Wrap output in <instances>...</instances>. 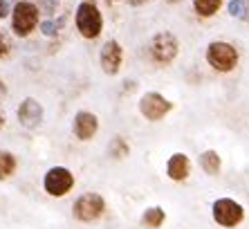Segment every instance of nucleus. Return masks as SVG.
<instances>
[{"label": "nucleus", "instance_id": "f257e3e1", "mask_svg": "<svg viewBox=\"0 0 249 229\" xmlns=\"http://www.w3.org/2000/svg\"><path fill=\"white\" fill-rule=\"evenodd\" d=\"M74 25L79 29V34L83 38L92 40L101 34L104 29V16H101V9L94 5L92 0H83L76 5V12H74Z\"/></svg>", "mask_w": 249, "mask_h": 229}, {"label": "nucleus", "instance_id": "f03ea898", "mask_svg": "<svg viewBox=\"0 0 249 229\" xmlns=\"http://www.w3.org/2000/svg\"><path fill=\"white\" fill-rule=\"evenodd\" d=\"M38 25V7L29 0H18L12 9V32L20 38L29 36Z\"/></svg>", "mask_w": 249, "mask_h": 229}, {"label": "nucleus", "instance_id": "7ed1b4c3", "mask_svg": "<svg viewBox=\"0 0 249 229\" xmlns=\"http://www.w3.org/2000/svg\"><path fill=\"white\" fill-rule=\"evenodd\" d=\"M207 63L218 72H231L238 65V50L227 40H213L207 45Z\"/></svg>", "mask_w": 249, "mask_h": 229}, {"label": "nucleus", "instance_id": "20e7f679", "mask_svg": "<svg viewBox=\"0 0 249 229\" xmlns=\"http://www.w3.org/2000/svg\"><path fill=\"white\" fill-rule=\"evenodd\" d=\"M106 213V200L101 198V193L88 191V193L79 195L72 205V216L79 223H94Z\"/></svg>", "mask_w": 249, "mask_h": 229}, {"label": "nucleus", "instance_id": "39448f33", "mask_svg": "<svg viewBox=\"0 0 249 229\" xmlns=\"http://www.w3.org/2000/svg\"><path fill=\"white\" fill-rule=\"evenodd\" d=\"M211 216L220 227L233 229L245 220V207L236 202L233 198H218L211 205Z\"/></svg>", "mask_w": 249, "mask_h": 229}, {"label": "nucleus", "instance_id": "423d86ee", "mask_svg": "<svg viewBox=\"0 0 249 229\" xmlns=\"http://www.w3.org/2000/svg\"><path fill=\"white\" fill-rule=\"evenodd\" d=\"M43 189L52 198H63L74 189V175L65 166H52L43 175Z\"/></svg>", "mask_w": 249, "mask_h": 229}, {"label": "nucleus", "instance_id": "0eeeda50", "mask_svg": "<svg viewBox=\"0 0 249 229\" xmlns=\"http://www.w3.org/2000/svg\"><path fill=\"white\" fill-rule=\"evenodd\" d=\"M180 54V40L171 32H157L151 40V57L160 65L173 63Z\"/></svg>", "mask_w": 249, "mask_h": 229}, {"label": "nucleus", "instance_id": "6e6552de", "mask_svg": "<svg viewBox=\"0 0 249 229\" xmlns=\"http://www.w3.org/2000/svg\"><path fill=\"white\" fill-rule=\"evenodd\" d=\"M173 110V101H168L160 92H146L139 99V113L148 121H160Z\"/></svg>", "mask_w": 249, "mask_h": 229}, {"label": "nucleus", "instance_id": "1a4fd4ad", "mask_svg": "<svg viewBox=\"0 0 249 229\" xmlns=\"http://www.w3.org/2000/svg\"><path fill=\"white\" fill-rule=\"evenodd\" d=\"M99 63H101V70H104L106 75H110V76L119 75V68H122V63H124V47L119 45V40L110 38L101 45Z\"/></svg>", "mask_w": 249, "mask_h": 229}, {"label": "nucleus", "instance_id": "9d476101", "mask_svg": "<svg viewBox=\"0 0 249 229\" xmlns=\"http://www.w3.org/2000/svg\"><path fill=\"white\" fill-rule=\"evenodd\" d=\"M18 121H20V126L23 128H29V131H34L43 124V106L38 99L34 97H25L18 106Z\"/></svg>", "mask_w": 249, "mask_h": 229}, {"label": "nucleus", "instance_id": "9b49d317", "mask_svg": "<svg viewBox=\"0 0 249 229\" xmlns=\"http://www.w3.org/2000/svg\"><path fill=\"white\" fill-rule=\"evenodd\" d=\"M72 131H74L76 139H81V142H90V139L97 135V131H99L97 114L90 113V110H79V113L74 114Z\"/></svg>", "mask_w": 249, "mask_h": 229}, {"label": "nucleus", "instance_id": "f8f14e48", "mask_svg": "<svg viewBox=\"0 0 249 229\" xmlns=\"http://www.w3.org/2000/svg\"><path fill=\"white\" fill-rule=\"evenodd\" d=\"M166 175L173 182H184L191 175V160L186 153H173L166 162Z\"/></svg>", "mask_w": 249, "mask_h": 229}, {"label": "nucleus", "instance_id": "ddd939ff", "mask_svg": "<svg viewBox=\"0 0 249 229\" xmlns=\"http://www.w3.org/2000/svg\"><path fill=\"white\" fill-rule=\"evenodd\" d=\"M164 223H166V211L162 207H148L142 213V220H139V225L144 229H160Z\"/></svg>", "mask_w": 249, "mask_h": 229}, {"label": "nucleus", "instance_id": "4468645a", "mask_svg": "<svg viewBox=\"0 0 249 229\" xmlns=\"http://www.w3.org/2000/svg\"><path fill=\"white\" fill-rule=\"evenodd\" d=\"M200 166H202V171L207 173V175H218L222 169V157L218 155V151L209 149V151H202L200 153Z\"/></svg>", "mask_w": 249, "mask_h": 229}, {"label": "nucleus", "instance_id": "2eb2a0df", "mask_svg": "<svg viewBox=\"0 0 249 229\" xmlns=\"http://www.w3.org/2000/svg\"><path fill=\"white\" fill-rule=\"evenodd\" d=\"M222 7V0H193V9L197 16L211 18L218 14V9Z\"/></svg>", "mask_w": 249, "mask_h": 229}, {"label": "nucleus", "instance_id": "dca6fc26", "mask_svg": "<svg viewBox=\"0 0 249 229\" xmlns=\"http://www.w3.org/2000/svg\"><path fill=\"white\" fill-rule=\"evenodd\" d=\"M16 173V155L9 151H0V180L12 178Z\"/></svg>", "mask_w": 249, "mask_h": 229}, {"label": "nucleus", "instance_id": "f3484780", "mask_svg": "<svg viewBox=\"0 0 249 229\" xmlns=\"http://www.w3.org/2000/svg\"><path fill=\"white\" fill-rule=\"evenodd\" d=\"M128 153H130V149H128V142L124 137H112L110 139V146H108V155H110L112 160H124V157H128Z\"/></svg>", "mask_w": 249, "mask_h": 229}, {"label": "nucleus", "instance_id": "a211bd4d", "mask_svg": "<svg viewBox=\"0 0 249 229\" xmlns=\"http://www.w3.org/2000/svg\"><path fill=\"white\" fill-rule=\"evenodd\" d=\"M227 9H229V14H231L233 18H247V5H245V0H229V5H227Z\"/></svg>", "mask_w": 249, "mask_h": 229}, {"label": "nucleus", "instance_id": "6ab92c4d", "mask_svg": "<svg viewBox=\"0 0 249 229\" xmlns=\"http://www.w3.org/2000/svg\"><path fill=\"white\" fill-rule=\"evenodd\" d=\"M63 23H65L63 18H61L58 23H54V20H45V23L41 25V32H43V34H45V36H54V34H56V29L61 27V25H63Z\"/></svg>", "mask_w": 249, "mask_h": 229}, {"label": "nucleus", "instance_id": "aec40b11", "mask_svg": "<svg viewBox=\"0 0 249 229\" xmlns=\"http://www.w3.org/2000/svg\"><path fill=\"white\" fill-rule=\"evenodd\" d=\"M9 52H12V47H9V43H7V38L2 34H0V58L9 57Z\"/></svg>", "mask_w": 249, "mask_h": 229}, {"label": "nucleus", "instance_id": "412c9836", "mask_svg": "<svg viewBox=\"0 0 249 229\" xmlns=\"http://www.w3.org/2000/svg\"><path fill=\"white\" fill-rule=\"evenodd\" d=\"M9 9H12V0H0V20L9 14Z\"/></svg>", "mask_w": 249, "mask_h": 229}, {"label": "nucleus", "instance_id": "4be33fe9", "mask_svg": "<svg viewBox=\"0 0 249 229\" xmlns=\"http://www.w3.org/2000/svg\"><path fill=\"white\" fill-rule=\"evenodd\" d=\"M5 95H7V86H5V81L0 79V99L5 97Z\"/></svg>", "mask_w": 249, "mask_h": 229}, {"label": "nucleus", "instance_id": "5701e85b", "mask_svg": "<svg viewBox=\"0 0 249 229\" xmlns=\"http://www.w3.org/2000/svg\"><path fill=\"white\" fill-rule=\"evenodd\" d=\"M128 2H130L133 7H142V5H146L148 0H128Z\"/></svg>", "mask_w": 249, "mask_h": 229}, {"label": "nucleus", "instance_id": "b1692460", "mask_svg": "<svg viewBox=\"0 0 249 229\" xmlns=\"http://www.w3.org/2000/svg\"><path fill=\"white\" fill-rule=\"evenodd\" d=\"M5 126V113H2V108H0V128Z\"/></svg>", "mask_w": 249, "mask_h": 229}, {"label": "nucleus", "instance_id": "393cba45", "mask_svg": "<svg viewBox=\"0 0 249 229\" xmlns=\"http://www.w3.org/2000/svg\"><path fill=\"white\" fill-rule=\"evenodd\" d=\"M166 2H173V5H178V2H182V0H166Z\"/></svg>", "mask_w": 249, "mask_h": 229}]
</instances>
